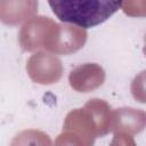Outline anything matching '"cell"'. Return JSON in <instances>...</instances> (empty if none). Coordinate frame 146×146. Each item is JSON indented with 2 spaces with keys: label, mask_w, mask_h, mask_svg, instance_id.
Listing matches in <instances>:
<instances>
[{
  "label": "cell",
  "mask_w": 146,
  "mask_h": 146,
  "mask_svg": "<svg viewBox=\"0 0 146 146\" xmlns=\"http://www.w3.org/2000/svg\"><path fill=\"white\" fill-rule=\"evenodd\" d=\"M52 13L64 23L90 29L107 21L123 0H47Z\"/></svg>",
  "instance_id": "cell-1"
}]
</instances>
